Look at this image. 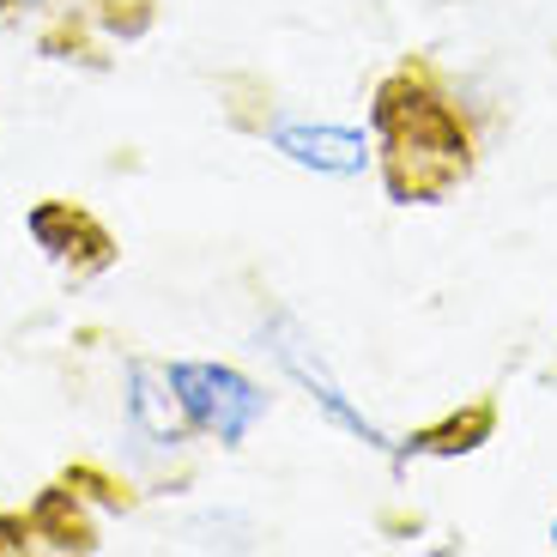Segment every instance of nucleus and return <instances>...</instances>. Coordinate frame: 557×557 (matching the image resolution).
I'll use <instances>...</instances> for the list:
<instances>
[{
    "label": "nucleus",
    "instance_id": "1a4fd4ad",
    "mask_svg": "<svg viewBox=\"0 0 557 557\" xmlns=\"http://www.w3.org/2000/svg\"><path fill=\"white\" fill-rule=\"evenodd\" d=\"M158 18V0H91V25L115 42H139Z\"/></svg>",
    "mask_w": 557,
    "mask_h": 557
},
{
    "label": "nucleus",
    "instance_id": "39448f33",
    "mask_svg": "<svg viewBox=\"0 0 557 557\" xmlns=\"http://www.w3.org/2000/svg\"><path fill=\"white\" fill-rule=\"evenodd\" d=\"M122 424H127V436L158 460H170V455L182 460L200 443L188 412H182V400H176V388H170V363L139 358V351L122 363Z\"/></svg>",
    "mask_w": 557,
    "mask_h": 557
},
{
    "label": "nucleus",
    "instance_id": "20e7f679",
    "mask_svg": "<svg viewBox=\"0 0 557 557\" xmlns=\"http://www.w3.org/2000/svg\"><path fill=\"white\" fill-rule=\"evenodd\" d=\"M231 122H237L243 134L267 139V146H273L285 164L309 170V176L351 182V176H363V170H376V139H370V127L315 122V115L278 110V103H267V110H255V115L231 110Z\"/></svg>",
    "mask_w": 557,
    "mask_h": 557
},
{
    "label": "nucleus",
    "instance_id": "f03ea898",
    "mask_svg": "<svg viewBox=\"0 0 557 557\" xmlns=\"http://www.w3.org/2000/svg\"><path fill=\"white\" fill-rule=\"evenodd\" d=\"M261 346H267V358L278 363V376L285 382H297V388L309 394V406H315L327 424H339V431L351 436V443H363L370 455H388L394 467H400V436H388L376 424V418L363 412L358 400L346 394V382L327 370V358H321V346L309 339V327L292 315V309H267V321H261Z\"/></svg>",
    "mask_w": 557,
    "mask_h": 557
},
{
    "label": "nucleus",
    "instance_id": "f257e3e1",
    "mask_svg": "<svg viewBox=\"0 0 557 557\" xmlns=\"http://www.w3.org/2000/svg\"><path fill=\"white\" fill-rule=\"evenodd\" d=\"M376 176L394 207H443L479 170V127L431 61H400L370 91Z\"/></svg>",
    "mask_w": 557,
    "mask_h": 557
},
{
    "label": "nucleus",
    "instance_id": "423d86ee",
    "mask_svg": "<svg viewBox=\"0 0 557 557\" xmlns=\"http://www.w3.org/2000/svg\"><path fill=\"white\" fill-rule=\"evenodd\" d=\"M25 231L67 285L103 278L115 267V255H122L110 237V224H103L98 212H85L79 200H37V207L25 212Z\"/></svg>",
    "mask_w": 557,
    "mask_h": 557
},
{
    "label": "nucleus",
    "instance_id": "6e6552de",
    "mask_svg": "<svg viewBox=\"0 0 557 557\" xmlns=\"http://www.w3.org/2000/svg\"><path fill=\"white\" fill-rule=\"evenodd\" d=\"M0 25H37V42L55 61H73V30L91 25V0H0Z\"/></svg>",
    "mask_w": 557,
    "mask_h": 557
},
{
    "label": "nucleus",
    "instance_id": "0eeeda50",
    "mask_svg": "<svg viewBox=\"0 0 557 557\" xmlns=\"http://www.w3.org/2000/svg\"><path fill=\"white\" fill-rule=\"evenodd\" d=\"M497 431V406L491 400H473L467 412H448L443 424H424V431L400 436V467L412 455H473L485 436Z\"/></svg>",
    "mask_w": 557,
    "mask_h": 557
},
{
    "label": "nucleus",
    "instance_id": "7ed1b4c3",
    "mask_svg": "<svg viewBox=\"0 0 557 557\" xmlns=\"http://www.w3.org/2000/svg\"><path fill=\"white\" fill-rule=\"evenodd\" d=\"M164 363H170V388H176L200 443H219L237 455L273 418V394L237 363H219V358H164Z\"/></svg>",
    "mask_w": 557,
    "mask_h": 557
},
{
    "label": "nucleus",
    "instance_id": "9d476101",
    "mask_svg": "<svg viewBox=\"0 0 557 557\" xmlns=\"http://www.w3.org/2000/svg\"><path fill=\"white\" fill-rule=\"evenodd\" d=\"M552 552H557V516H552Z\"/></svg>",
    "mask_w": 557,
    "mask_h": 557
}]
</instances>
